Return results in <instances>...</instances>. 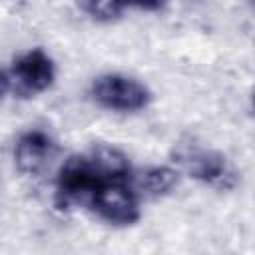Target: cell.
<instances>
[{"label":"cell","mask_w":255,"mask_h":255,"mask_svg":"<svg viewBox=\"0 0 255 255\" xmlns=\"http://www.w3.org/2000/svg\"><path fill=\"white\" fill-rule=\"evenodd\" d=\"M56 70L52 58L40 50H28L12 62L4 74V92H12L16 98H34L46 92L54 82Z\"/></svg>","instance_id":"cell-2"},{"label":"cell","mask_w":255,"mask_h":255,"mask_svg":"<svg viewBox=\"0 0 255 255\" xmlns=\"http://www.w3.org/2000/svg\"><path fill=\"white\" fill-rule=\"evenodd\" d=\"M251 2H253V4H255V0H251Z\"/></svg>","instance_id":"cell-10"},{"label":"cell","mask_w":255,"mask_h":255,"mask_svg":"<svg viewBox=\"0 0 255 255\" xmlns=\"http://www.w3.org/2000/svg\"><path fill=\"white\" fill-rule=\"evenodd\" d=\"M163 4V0H86L88 12L98 20H112L122 14L128 6H137L145 10H155Z\"/></svg>","instance_id":"cell-7"},{"label":"cell","mask_w":255,"mask_h":255,"mask_svg":"<svg viewBox=\"0 0 255 255\" xmlns=\"http://www.w3.org/2000/svg\"><path fill=\"white\" fill-rule=\"evenodd\" d=\"M253 104H255V96H253Z\"/></svg>","instance_id":"cell-9"},{"label":"cell","mask_w":255,"mask_h":255,"mask_svg":"<svg viewBox=\"0 0 255 255\" xmlns=\"http://www.w3.org/2000/svg\"><path fill=\"white\" fill-rule=\"evenodd\" d=\"M173 159L197 181L227 191L233 189L239 181L235 167L227 161V157L215 149L201 147L197 143H179L173 149Z\"/></svg>","instance_id":"cell-1"},{"label":"cell","mask_w":255,"mask_h":255,"mask_svg":"<svg viewBox=\"0 0 255 255\" xmlns=\"http://www.w3.org/2000/svg\"><path fill=\"white\" fill-rule=\"evenodd\" d=\"M56 153L54 139L42 129H30L20 135L14 147V159L22 173H40Z\"/></svg>","instance_id":"cell-6"},{"label":"cell","mask_w":255,"mask_h":255,"mask_svg":"<svg viewBox=\"0 0 255 255\" xmlns=\"http://www.w3.org/2000/svg\"><path fill=\"white\" fill-rule=\"evenodd\" d=\"M92 96L100 106L116 112H137L151 102V94L143 84L120 74L96 78L92 84Z\"/></svg>","instance_id":"cell-5"},{"label":"cell","mask_w":255,"mask_h":255,"mask_svg":"<svg viewBox=\"0 0 255 255\" xmlns=\"http://www.w3.org/2000/svg\"><path fill=\"white\" fill-rule=\"evenodd\" d=\"M94 211L112 225H131L139 219V203L128 179H106L90 197Z\"/></svg>","instance_id":"cell-4"},{"label":"cell","mask_w":255,"mask_h":255,"mask_svg":"<svg viewBox=\"0 0 255 255\" xmlns=\"http://www.w3.org/2000/svg\"><path fill=\"white\" fill-rule=\"evenodd\" d=\"M177 179H179V173L171 167H165V165H157V167H149L143 175H141V189L147 193V195H165L169 193L175 185H177Z\"/></svg>","instance_id":"cell-8"},{"label":"cell","mask_w":255,"mask_h":255,"mask_svg":"<svg viewBox=\"0 0 255 255\" xmlns=\"http://www.w3.org/2000/svg\"><path fill=\"white\" fill-rule=\"evenodd\" d=\"M112 179L108 177L98 163L94 161L92 153L86 155H72L60 169L58 173V183H56V205L60 209L70 207L72 203L84 199L86 195L92 197L96 187Z\"/></svg>","instance_id":"cell-3"}]
</instances>
